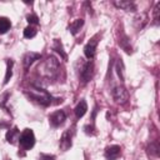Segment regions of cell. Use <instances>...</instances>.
Masks as SVG:
<instances>
[{
    "label": "cell",
    "instance_id": "cell-1",
    "mask_svg": "<svg viewBox=\"0 0 160 160\" xmlns=\"http://www.w3.org/2000/svg\"><path fill=\"white\" fill-rule=\"evenodd\" d=\"M25 95L29 99L36 101L38 104H40L42 106H49L51 104V100H52L51 95L46 90H44L41 88H38V86H30L29 89H26Z\"/></svg>",
    "mask_w": 160,
    "mask_h": 160
},
{
    "label": "cell",
    "instance_id": "cell-2",
    "mask_svg": "<svg viewBox=\"0 0 160 160\" xmlns=\"http://www.w3.org/2000/svg\"><path fill=\"white\" fill-rule=\"evenodd\" d=\"M58 70H59V61L54 58V56H50L48 58V60H45L40 66H39V72L48 78V79H52L55 78V75L58 74Z\"/></svg>",
    "mask_w": 160,
    "mask_h": 160
},
{
    "label": "cell",
    "instance_id": "cell-3",
    "mask_svg": "<svg viewBox=\"0 0 160 160\" xmlns=\"http://www.w3.org/2000/svg\"><path fill=\"white\" fill-rule=\"evenodd\" d=\"M19 144L24 150H30L35 144V135L31 129H25L19 138Z\"/></svg>",
    "mask_w": 160,
    "mask_h": 160
},
{
    "label": "cell",
    "instance_id": "cell-4",
    "mask_svg": "<svg viewBox=\"0 0 160 160\" xmlns=\"http://www.w3.org/2000/svg\"><path fill=\"white\" fill-rule=\"evenodd\" d=\"M92 75H94V64H92V61L89 60V61L82 62V65H81V68H80V70H79L80 80H81L84 84H86V82H89V81L91 80Z\"/></svg>",
    "mask_w": 160,
    "mask_h": 160
},
{
    "label": "cell",
    "instance_id": "cell-5",
    "mask_svg": "<svg viewBox=\"0 0 160 160\" xmlns=\"http://www.w3.org/2000/svg\"><path fill=\"white\" fill-rule=\"evenodd\" d=\"M111 95L118 104H125L129 100V92L122 85H115L111 89Z\"/></svg>",
    "mask_w": 160,
    "mask_h": 160
},
{
    "label": "cell",
    "instance_id": "cell-6",
    "mask_svg": "<svg viewBox=\"0 0 160 160\" xmlns=\"http://www.w3.org/2000/svg\"><path fill=\"white\" fill-rule=\"evenodd\" d=\"M71 139H72V130H71V129L65 130V131L62 132V135H61L60 144H59V146H60V149H61L62 151H66V150H69V149L71 148V144H72Z\"/></svg>",
    "mask_w": 160,
    "mask_h": 160
},
{
    "label": "cell",
    "instance_id": "cell-7",
    "mask_svg": "<svg viewBox=\"0 0 160 160\" xmlns=\"http://www.w3.org/2000/svg\"><path fill=\"white\" fill-rule=\"evenodd\" d=\"M65 120H66V115H65V112H64L62 110H58V111L52 112V114L49 116V121H50V124H51L54 128L62 125Z\"/></svg>",
    "mask_w": 160,
    "mask_h": 160
},
{
    "label": "cell",
    "instance_id": "cell-8",
    "mask_svg": "<svg viewBox=\"0 0 160 160\" xmlns=\"http://www.w3.org/2000/svg\"><path fill=\"white\" fill-rule=\"evenodd\" d=\"M98 36H95V38H92L86 45H85V48H84V54H85V56L89 59V60H91L92 58H94V55H95V50H96V45H98Z\"/></svg>",
    "mask_w": 160,
    "mask_h": 160
},
{
    "label": "cell",
    "instance_id": "cell-9",
    "mask_svg": "<svg viewBox=\"0 0 160 160\" xmlns=\"http://www.w3.org/2000/svg\"><path fill=\"white\" fill-rule=\"evenodd\" d=\"M121 154V148L119 145H111L105 149V158L108 160H116Z\"/></svg>",
    "mask_w": 160,
    "mask_h": 160
},
{
    "label": "cell",
    "instance_id": "cell-10",
    "mask_svg": "<svg viewBox=\"0 0 160 160\" xmlns=\"http://www.w3.org/2000/svg\"><path fill=\"white\" fill-rule=\"evenodd\" d=\"M40 58H41V55H40L39 52H34V51H29V52H26V54L24 55V58H22V65H24V69L28 70V69L30 68V65H31L35 60H38V59H40Z\"/></svg>",
    "mask_w": 160,
    "mask_h": 160
},
{
    "label": "cell",
    "instance_id": "cell-11",
    "mask_svg": "<svg viewBox=\"0 0 160 160\" xmlns=\"http://www.w3.org/2000/svg\"><path fill=\"white\" fill-rule=\"evenodd\" d=\"M114 5L125 11H135L136 10V5L131 1H114Z\"/></svg>",
    "mask_w": 160,
    "mask_h": 160
},
{
    "label": "cell",
    "instance_id": "cell-12",
    "mask_svg": "<svg viewBox=\"0 0 160 160\" xmlns=\"http://www.w3.org/2000/svg\"><path fill=\"white\" fill-rule=\"evenodd\" d=\"M86 110H88V104H86V101H85V100H80V101L78 102V105L75 106V109H74L75 115H76V118H78V119L82 118V116L85 115Z\"/></svg>",
    "mask_w": 160,
    "mask_h": 160
},
{
    "label": "cell",
    "instance_id": "cell-13",
    "mask_svg": "<svg viewBox=\"0 0 160 160\" xmlns=\"http://www.w3.org/2000/svg\"><path fill=\"white\" fill-rule=\"evenodd\" d=\"M84 25V20L82 19H75L70 22L69 25V31L72 34V35H76L79 32V30L81 29V26Z\"/></svg>",
    "mask_w": 160,
    "mask_h": 160
},
{
    "label": "cell",
    "instance_id": "cell-14",
    "mask_svg": "<svg viewBox=\"0 0 160 160\" xmlns=\"http://www.w3.org/2000/svg\"><path fill=\"white\" fill-rule=\"evenodd\" d=\"M19 138H20V131L18 130V128H12L6 132V140L10 144H15L16 140H19Z\"/></svg>",
    "mask_w": 160,
    "mask_h": 160
},
{
    "label": "cell",
    "instance_id": "cell-15",
    "mask_svg": "<svg viewBox=\"0 0 160 160\" xmlns=\"http://www.w3.org/2000/svg\"><path fill=\"white\" fill-rule=\"evenodd\" d=\"M12 65H14V61L11 59L6 60V74H5V79H4V84H8L9 80L11 79L12 76Z\"/></svg>",
    "mask_w": 160,
    "mask_h": 160
},
{
    "label": "cell",
    "instance_id": "cell-16",
    "mask_svg": "<svg viewBox=\"0 0 160 160\" xmlns=\"http://www.w3.org/2000/svg\"><path fill=\"white\" fill-rule=\"evenodd\" d=\"M10 26H11V22H10V20L8 18H0V34L8 32Z\"/></svg>",
    "mask_w": 160,
    "mask_h": 160
},
{
    "label": "cell",
    "instance_id": "cell-17",
    "mask_svg": "<svg viewBox=\"0 0 160 160\" xmlns=\"http://www.w3.org/2000/svg\"><path fill=\"white\" fill-rule=\"evenodd\" d=\"M52 49H54L55 51H58V52L61 55L62 59H66V54H65L64 50H62V45H61V42H60L58 39H55V41H54V44H52Z\"/></svg>",
    "mask_w": 160,
    "mask_h": 160
},
{
    "label": "cell",
    "instance_id": "cell-18",
    "mask_svg": "<svg viewBox=\"0 0 160 160\" xmlns=\"http://www.w3.org/2000/svg\"><path fill=\"white\" fill-rule=\"evenodd\" d=\"M148 149H149L150 156H154V158H158V156H159V144H158L156 141H155V142H151Z\"/></svg>",
    "mask_w": 160,
    "mask_h": 160
},
{
    "label": "cell",
    "instance_id": "cell-19",
    "mask_svg": "<svg viewBox=\"0 0 160 160\" xmlns=\"http://www.w3.org/2000/svg\"><path fill=\"white\" fill-rule=\"evenodd\" d=\"M146 21H148V16H146L145 14H140V15H138V16L135 18V25L138 26V24L140 22L139 29H142V28H144V25L146 24Z\"/></svg>",
    "mask_w": 160,
    "mask_h": 160
},
{
    "label": "cell",
    "instance_id": "cell-20",
    "mask_svg": "<svg viewBox=\"0 0 160 160\" xmlns=\"http://www.w3.org/2000/svg\"><path fill=\"white\" fill-rule=\"evenodd\" d=\"M36 34H38V30L35 28H32V26H28L24 30V36L28 38V39H31V38L36 36Z\"/></svg>",
    "mask_w": 160,
    "mask_h": 160
},
{
    "label": "cell",
    "instance_id": "cell-21",
    "mask_svg": "<svg viewBox=\"0 0 160 160\" xmlns=\"http://www.w3.org/2000/svg\"><path fill=\"white\" fill-rule=\"evenodd\" d=\"M115 69H116V72H118V75H119L120 80L122 81V80H124V74H122V62H121L120 60H118V62H116V66H115Z\"/></svg>",
    "mask_w": 160,
    "mask_h": 160
},
{
    "label": "cell",
    "instance_id": "cell-22",
    "mask_svg": "<svg viewBox=\"0 0 160 160\" xmlns=\"http://www.w3.org/2000/svg\"><path fill=\"white\" fill-rule=\"evenodd\" d=\"M26 20H28L29 24H39V19H38V16L34 15V14L28 15V16H26Z\"/></svg>",
    "mask_w": 160,
    "mask_h": 160
},
{
    "label": "cell",
    "instance_id": "cell-23",
    "mask_svg": "<svg viewBox=\"0 0 160 160\" xmlns=\"http://www.w3.org/2000/svg\"><path fill=\"white\" fill-rule=\"evenodd\" d=\"M159 6H160V2H158L155 9H154V21H155V24H159Z\"/></svg>",
    "mask_w": 160,
    "mask_h": 160
},
{
    "label": "cell",
    "instance_id": "cell-24",
    "mask_svg": "<svg viewBox=\"0 0 160 160\" xmlns=\"http://www.w3.org/2000/svg\"><path fill=\"white\" fill-rule=\"evenodd\" d=\"M40 160H54V156H52V155L41 154V155H40Z\"/></svg>",
    "mask_w": 160,
    "mask_h": 160
}]
</instances>
